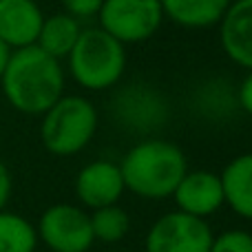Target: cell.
<instances>
[{"label":"cell","mask_w":252,"mask_h":252,"mask_svg":"<svg viewBox=\"0 0 252 252\" xmlns=\"http://www.w3.org/2000/svg\"><path fill=\"white\" fill-rule=\"evenodd\" d=\"M217 27L228 60L252 71V0H232Z\"/></svg>","instance_id":"obj_11"},{"label":"cell","mask_w":252,"mask_h":252,"mask_svg":"<svg viewBox=\"0 0 252 252\" xmlns=\"http://www.w3.org/2000/svg\"><path fill=\"white\" fill-rule=\"evenodd\" d=\"M64 87L66 71L62 62L35 44L11 51L0 78L4 100L22 115H42L64 95Z\"/></svg>","instance_id":"obj_1"},{"label":"cell","mask_w":252,"mask_h":252,"mask_svg":"<svg viewBox=\"0 0 252 252\" xmlns=\"http://www.w3.org/2000/svg\"><path fill=\"white\" fill-rule=\"evenodd\" d=\"M208 252H252V232L241 228H230L213 237Z\"/></svg>","instance_id":"obj_19"},{"label":"cell","mask_w":252,"mask_h":252,"mask_svg":"<svg viewBox=\"0 0 252 252\" xmlns=\"http://www.w3.org/2000/svg\"><path fill=\"white\" fill-rule=\"evenodd\" d=\"M89 217H91L93 237L102 244H118L130 230V217L120 204L95 208L93 213H89Z\"/></svg>","instance_id":"obj_18"},{"label":"cell","mask_w":252,"mask_h":252,"mask_svg":"<svg viewBox=\"0 0 252 252\" xmlns=\"http://www.w3.org/2000/svg\"><path fill=\"white\" fill-rule=\"evenodd\" d=\"M197 109L201 115L213 120H223L232 113L237 106V87L226 80H210L197 91Z\"/></svg>","instance_id":"obj_17"},{"label":"cell","mask_w":252,"mask_h":252,"mask_svg":"<svg viewBox=\"0 0 252 252\" xmlns=\"http://www.w3.org/2000/svg\"><path fill=\"white\" fill-rule=\"evenodd\" d=\"M9 58H11V49L0 40V78H2L4 69H7V64H9Z\"/></svg>","instance_id":"obj_23"},{"label":"cell","mask_w":252,"mask_h":252,"mask_svg":"<svg viewBox=\"0 0 252 252\" xmlns=\"http://www.w3.org/2000/svg\"><path fill=\"white\" fill-rule=\"evenodd\" d=\"M113 118L128 133L148 135L159 130L170 120L168 102L157 89L135 82L120 89L113 97Z\"/></svg>","instance_id":"obj_8"},{"label":"cell","mask_w":252,"mask_h":252,"mask_svg":"<svg viewBox=\"0 0 252 252\" xmlns=\"http://www.w3.org/2000/svg\"><path fill=\"white\" fill-rule=\"evenodd\" d=\"M177 210L199 219H208L223 206V188L221 179L213 170H188L173 195Z\"/></svg>","instance_id":"obj_10"},{"label":"cell","mask_w":252,"mask_h":252,"mask_svg":"<svg viewBox=\"0 0 252 252\" xmlns=\"http://www.w3.org/2000/svg\"><path fill=\"white\" fill-rule=\"evenodd\" d=\"M223 188V206L252 221V153L232 157L219 175Z\"/></svg>","instance_id":"obj_13"},{"label":"cell","mask_w":252,"mask_h":252,"mask_svg":"<svg viewBox=\"0 0 252 252\" xmlns=\"http://www.w3.org/2000/svg\"><path fill=\"white\" fill-rule=\"evenodd\" d=\"M38 244V230L25 215L0 210V252H35Z\"/></svg>","instance_id":"obj_16"},{"label":"cell","mask_w":252,"mask_h":252,"mask_svg":"<svg viewBox=\"0 0 252 252\" xmlns=\"http://www.w3.org/2000/svg\"><path fill=\"white\" fill-rule=\"evenodd\" d=\"M42 20L35 0H0V40L11 51L35 44Z\"/></svg>","instance_id":"obj_12"},{"label":"cell","mask_w":252,"mask_h":252,"mask_svg":"<svg viewBox=\"0 0 252 252\" xmlns=\"http://www.w3.org/2000/svg\"><path fill=\"white\" fill-rule=\"evenodd\" d=\"M237 106H239V111H244L246 115L252 118V71L246 73V78L237 87Z\"/></svg>","instance_id":"obj_21"},{"label":"cell","mask_w":252,"mask_h":252,"mask_svg":"<svg viewBox=\"0 0 252 252\" xmlns=\"http://www.w3.org/2000/svg\"><path fill=\"white\" fill-rule=\"evenodd\" d=\"M126 71V47L102 27L82 29L75 47L66 56V73L84 91L115 89Z\"/></svg>","instance_id":"obj_3"},{"label":"cell","mask_w":252,"mask_h":252,"mask_svg":"<svg viewBox=\"0 0 252 252\" xmlns=\"http://www.w3.org/2000/svg\"><path fill=\"white\" fill-rule=\"evenodd\" d=\"M97 20L106 33L126 47L151 40L166 18L159 0H104Z\"/></svg>","instance_id":"obj_5"},{"label":"cell","mask_w":252,"mask_h":252,"mask_svg":"<svg viewBox=\"0 0 252 252\" xmlns=\"http://www.w3.org/2000/svg\"><path fill=\"white\" fill-rule=\"evenodd\" d=\"M62 7H64V13L73 16L75 20H89V18H95L102 9V2L104 0H60Z\"/></svg>","instance_id":"obj_20"},{"label":"cell","mask_w":252,"mask_h":252,"mask_svg":"<svg viewBox=\"0 0 252 252\" xmlns=\"http://www.w3.org/2000/svg\"><path fill=\"white\" fill-rule=\"evenodd\" d=\"M213 228L206 219L192 217L182 210L161 215L146 232V252H208L213 244Z\"/></svg>","instance_id":"obj_7"},{"label":"cell","mask_w":252,"mask_h":252,"mask_svg":"<svg viewBox=\"0 0 252 252\" xmlns=\"http://www.w3.org/2000/svg\"><path fill=\"white\" fill-rule=\"evenodd\" d=\"M40 122L42 146L56 157H73L93 142L100 124L97 109L84 95H62Z\"/></svg>","instance_id":"obj_4"},{"label":"cell","mask_w":252,"mask_h":252,"mask_svg":"<svg viewBox=\"0 0 252 252\" xmlns=\"http://www.w3.org/2000/svg\"><path fill=\"white\" fill-rule=\"evenodd\" d=\"M126 186L120 164L111 159H97L82 166L75 175V197L84 208H104L122 199Z\"/></svg>","instance_id":"obj_9"},{"label":"cell","mask_w":252,"mask_h":252,"mask_svg":"<svg viewBox=\"0 0 252 252\" xmlns=\"http://www.w3.org/2000/svg\"><path fill=\"white\" fill-rule=\"evenodd\" d=\"M120 170L126 190L139 199L159 201L173 195L179 179L188 173V159L177 144L146 137L126 151Z\"/></svg>","instance_id":"obj_2"},{"label":"cell","mask_w":252,"mask_h":252,"mask_svg":"<svg viewBox=\"0 0 252 252\" xmlns=\"http://www.w3.org/2000/svg\"><path fill=\"white\" fill-rule=\"evenodd\" d=\"M80 33H82V25L80 20H75L73 16L60 11L44 16L42 27H40L35 47H40L44 53L53 56L56 60H66V56L71 53V49L75 47Z\"/></svg>","instance_id":"obj_15"},{"label":"cell","mask_w":252,"mask_h":252,"mask_svg":"<svg viewBox=\"0 0 252 252\" xmlns=\"http://www.w3.org/2000/svg\"><path fill=\"white\" fill-rule=\"evenodd\" d=\"M11 190H13V179H11V170L9 166L0 159V210L7 208L9 199H11Z\"/></svg>","instance_id":"obj_22"},{"label":"cell","mask_w":252,"mask_h":252,"mask_svg":"<svg viewBox=\"0 0 252 252\" xmlns=\"http://www.w3.org/2000/svg\"><path fill=\"white\" fill-rule=\"evenodd\" d=\"M164 18L184 29L217 27L232 0H159Z\"/></svg>","instance_id":"obj_14"},{"label":"cell","mask_w":252,"mask_h":252,"mask_svg":"<svg viewBox=\"0 0 252 252\" xmlns=\"http://www.w3.org/2000/svg\"><path fill=\"white\" fill-rule=\"evenodd\" d=\"M38 239L51 252H89L95 241L91 217L75 204H53L38 219Z\"/></svg>","instance_id":"obj_6"}]
</instances>
